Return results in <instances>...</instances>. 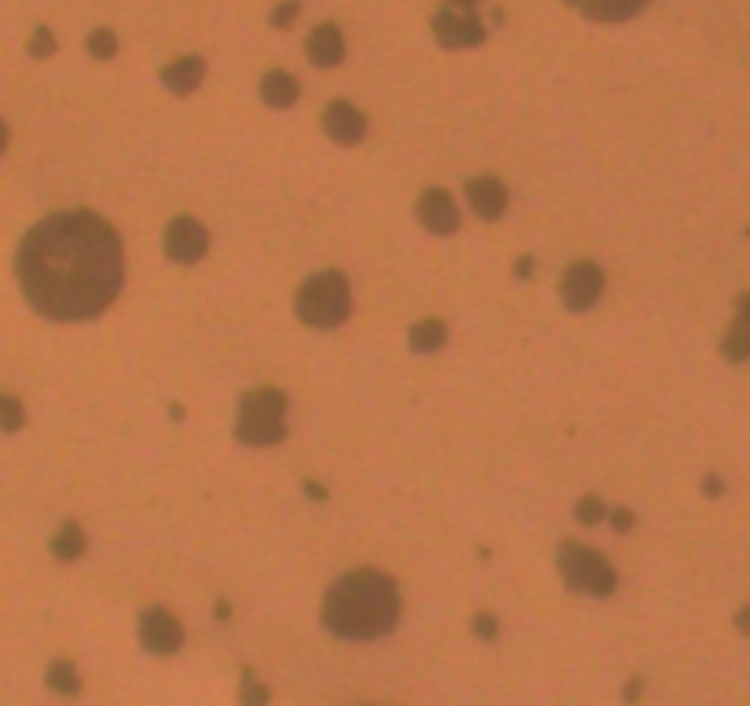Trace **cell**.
<instances>
[{"instance_id":"d590c367","label":"cell","mask_w":750,"mask_h":706,"mask_svg":"<svg viewBox=\"0 0 750 706\" xmlns=\"http://www.w3.org/2000/svg\"><path fill=\"white\" fill-rule=\"evenodd\" d=\"M4 148H8V126L0 122V155H4Z\"/></svg>"},{"instance_id":"ac0fdd59","label":"cell","mask_w":750,"mask_h":706,"mask_svg":"<svg viewBox=\"0 0 750 706\" xmlns=\"http://www.w3.org/2000/svg\"><path fill=\"white\" fill-rule=\"evenodd\" d=\"M445 339H449V328H445L442 320H420L416 328L409 331V346L416 353H434L442 350Z\"/></svg>"},{"instance_id":"277c9868","label":"cell","mask_w":750,"mask_h":706,"mask_svg":"<svg viewBox=\"0 0 750 706\" xmlns=\"http://www.w3.org/2000/svg\"><path fill=\"white\" fill-rule=\"evenodd\" d=\"M284 412H287V398L280 390L273 387L250 390L247 398H243V409H239L236 438L243 445H276L287 431Z\"/></svg>"},{"instance_id":"d6a6232c","label":"cell","mask_w":750,"mask_h":706,"mask_svg":"<svg viewBox=\"0 0 750 706\" xmlns=\"http://www.w3.org/2000/svg\"><path fill=\"white\" fill-rule=\"evenodd\" d=\"M530 273H534V262H530V258H523V262H515V276H519V280H526Z\"/></svg>"},{"instance_id":"4fadbf2b","label":"cell","mask_w":750,"mask_h":706,"mask_svg":"<svg viewBox=\"0 0 750 706\" xmlns=\"http://www.w3.org/2000/svg\"><path fill=\"white\" fill-rule=\"evenodd\" d=\"M570 8H578L581 15H589L596 23H625L648 4V0H567Z\"/></svg>"},{"instance_id":"4316f807","label":"cell","mask_w":750,"mask_h":706,"mask_svg":"<svg viewBox=\"0 0 750 706\" xmlns=\"http://www.w3.org/2000/svg\"><path fill=\"white\" fill-rule=\"evenodd\" d=\"M475 633L482 640H493V637H497V618H493V615H475Z\"/></svg>"},{"instance_id":"cb8c5ba5","label":"cell","mask_w":750,"mask_h":706,"mask_svg":"<svg viewBox=\"0 0 750 706\" xmlns=\"http://www.w3.org/2000/svg\"><path fill=\"white\" fill-rule=\"evenodd\" d=\"M89 52L96 59H111L118 52V41H114L111 30H92L89 34Z\"/></svg>"},{"instance_id":"836d02e7","label":"cell","mask_w":750,"mask_h":706,"mask_svg":"<svg viewBox=\"0 0 750 706\" xmlns=\"http://www.w3.org/2000/svg\"><path fill=\"white\" fill-rule=\"evenodd\" d=\"M306 493L313 497V501H324V497H328V490H324V486H317V482H306Z\"/></svg>"},{"instance_id":"5b68a950","label":"cell","mask_w":750,"mask_h":706,"mask_svg":"<svg viewBox=\"0 0 750 706\" xmlns=\"http://www.w3.org/2000/svg\"><path fill=\"white\" fill-rule=\"evenodd\" d=\"M559 570L574 593H589V596H611L614 585H618V574L600 552L578 545V541H563L559 545Z\"/></svg>"},{"instance_id":"52a82bcc","label":"cell","mask_w":750,"mask_h":706,"mask_svg":"<svg viewBox=\"0 0 750 706\" xmlns=\"http://www.w3.org/2000/svg\"><path fill=\"white\" fill-rule=\"evenodd\" d=\"M137 633H140V644L148 651H155V655H173V651H181V644H184V626L170 611H162V607H151V611L140 615Z\"/></svg>"},{"instance_id":"1f68e13d","label":"cell","mask_w":750,"mask_h":706,"mask_svg":"<svg viewBox=\"0 0 750 706\" xmlns=\"http://www.w3.org/2000/svg\"><path fill=\"white\" fill-rule=\"evenodd\" d=\"M449 8H456V12H475L478 8V0H445Z\"/></svg>"},{"instance_id":"f546056e","label":"cell","mask_w":750,"mask_h":706,"mask_svg":"<svg viewBox=\"0 0 750 706\" xmlns=\"http://www.w3.org/2000/svg\"><path fill=\"white\" fill-rule=\"evenodd\" d=\"M736 629H739V633H743V637H750V604L743 607V611H739V615H736Z\"/></svg>"},{"instance_id":"8992f818","label":"cell","mask_w":750,"mask_h":706,"mask_svg":"<svg viewBox=\"0 0 750 706\" xmlns=\"http://www.w3.org/2000/svg\"><path fill=\"white\" fill-rule=\"evenodd\" d=\"M206 243H210V236H206V228L199 225L195 217H173L170 225H166L162 251H166V258H170V262L192 265L206 254Z\"/></svg>"},{"instance_id":"ffe728a7","label":"cell","mask_w":750,"mask_h":706,"mask_svg":"<svg viewBox=\"0 0 750 706\" xmlns=\"http://www.w3.org/2000/svg\"><path fill=\"white\" fill-rule=\"evenodd\" d=\"M48 688L59 695H78L81 692V677H78V666L70 659H56L48 666Z\"/></svg>"},{"instance_id":"3957f363","label":"cell","mask_w":750,"mask_h":706,"mask_svg":"<svg viewBox=\"0 0 750 706\" xmlns=\"http://www.w3.org/2000/svg\"><path fill=\"white\" fill-rule=\"evenodd\" d=\"M298 317L309 328H339L350 317V280L335 269L306 280L298 291Z\"/></svg>"},{"instance_id":"484cf974","label":"cell","mask_w":750,"mask_h":706,"mask_svg":"<svg viewBox=\"0 0 750 706\" xmlns=\"http://www.w3.org/2000/svg\"><path fill=\"white\" fill-rule=\"evenodd\" d=\"M298 12H302V4H298V0H284L280 8H273V15H269V23H273L276 30H284V26L295 23Z\"/></svg>"},{"instance_id":"d6986e66","label":"cell","mask_w":750,"mask_h":706,"mask_svg":"<svg viewBox=\"0 0 750 706\" xmlns=\"http://www.w3.org/2000/svg\"><path fill=\"white\" fill-rule=\"evenodd\" d=\"M85 545H89V541H85V530H81L78 523H67L52 537V556L63 559V563H74V559L85 556Z\"/></svg>"},{"instance_id":"ba28073f","label":"cell","mask_w":750,"mask_h":706,"mask_svg":"<svg viewBox=\"0 0 750 706\" xmlns=\"http://www.w3.org/2000/svg\"><path fill=\"white\" fill-rule=\"evenodd\" d=\"M431 26H434V37H438L445 48H475L486 41V30H482V23H478V15L475 12H456V8H449V4L434 15Z\"/></svg>"},{"instance_id":"6da1fadb","label":"cell","mask_w":750,"mask_h":706,"mask_svg":"<svg viewBox=\"0 0 750 706\" xmlns=\"http://www.w3.org/2000/svg\"><path fill=\"white\" fill-rule=\"evenodd\" d=\"M19 284L26 302L48 320H92L122 291V243L89 210L56 214L30 228L19 247Z\"/></svg>"},{"instance_id":"30bf717a","label":"cell","mask_w":750,"mask_h":706,"mask_svg":"<svg viewBox=\"0 0 750 706\" xmlns=\"http://www.w3.org/2000/svg\"><path fill=\"white\" fill-rule=\"evenodd\" d=\"M324 133H328L335 144L353 148V144H361L364 133H368V118H364L357 107H350L346 100H335L328 111H324Z\"/></svg>"},{"instance_id":"d4e9b609","label":"cell","mask_w":750,"mask_h":706,"mask_svg":"<svg viewBox=\"0 0 750 706\" xmlns=\"http://www.w3.org/2000/svg\"><path fill=\"white\" fill-rule=\"evenodd\" d=\"M52 52H56V37H52V30H48V26H37L34 41H30V56H34V59H48Z\"/></svg>"},{"instance_id":"7a4b0ae2","label":"cell","mask_w":750,"mask_h":706,"mask_svg":"<svg viewBox=\"0 0 750 706\" xmlns=\"http://www.w3.org/2000/svg\"><path fill=\"white\" fill-rule=\"evenodd\" d=\"M401 615V596L394 578L379 574V570H353L346 578H339L324 596V626L335 637L350 640H375L387 637L390 629L398 626Z\"/></svg>"},{"instance_id":"7c38bea8","label":"cell","mask_w":750,"mask_h":706,"mask_svg":"<svg viewBox=\"0 0 750 706\" xmlns=\"http://www.w3.org/2000/svg\"><path fill=\"white\" fill-rule=\"evenodd\" d=\"M467 203L478 217H500L508 210V188L497 177H471L467 181Z\"/></svg>"},{"instance_id":"f1b7e54d","label":"cell","mask_w":750,"mask_h":706,"mask_svg":"<svg viewBox=\"0 0 750 706\" xmlns=\"http://www.w3.org/2000/svg\"><path fill=\"white\" fill-rule=\"evenodd\" d=\"M640 692H644V681H640V677H629V684H625V703L633 706L640 699Z\"/></svg>"},{"instance_id":"4dcf8cb0","label":"cell","mask_w":750,"mask_h":706,"mask_svg":"<svg viewBox=\"0 0 750 706\" xmlns=\"http://www.w3.org/2000/svg\"><path fill=\"white\" fill-rule=\"evenodd\" d=\"M703 490H706V497H721V490H725V486H721V479H717V475H710V479L703 482Z\"/></svg>"},{"instance_id":"9a60e30c","label":"cell","mask_w":750,"mask_h":706,"mask_svg":"<svg viewBox=\"0 0 750 706\" xmlns=\"http://www.w3.org/2000/svg\"><path fill=\"white\" fill-rule=\"evenodd\" d=\"M721 353L728 361H747L750 357V295H739L736 320L728 324V335L721 342Z\"/></svg>"},{"instance_id":"8fae6325","label":"cell","mask_w":750,"mask_h":706,"mask_svg":"<svg viewBox=\"0 0 750 706\" xmlns=\"http://www.w3.org/2000/svg\"><path fill=\"white\" fill-rule=\"evenodd\" d=\"M420 221L427 225V232H434V236H453L456 228H460V210H456L453 195L442 192V188H434V192L423 195Z\"/></svg>"},{"instance_id":"5bb4252c","label":"cell","mask_w":750,"mask_h":706,"mask_svg":"<svg viewBox=\"0 0 750 706\" xmlns=\"http://www.w3.org/2000/svg\"><path fill=\"white\" fill-rule=\"evenodd\" d=\"M309 59L317 63V67H339L342 56H346V41H342L339 26L335 23H324L317 26L313 34H309Z\"/></svg>"},{"instance_id":"e0dca14e","label":"cell","mask_w":750,"mask_h":706,"mask_svg":"<svg viewBox=\"0 0 750 706\" xmlns=\"http://www.w3.org/2000/svg\"><path fill=\"white\" fill-rule=\"evenodd\" d=\"M262 100L269 103V107H276V111H284V107H291V103L298 100V81L291 78L287 70H273V74H265Z\"/></svg>"},{"instance_id":"2e32d148","label":"cell","mask_w":750,"mask_h":706,"mask_svg":"<svg viewBox=\"0 0 750 706\" xmlns=\"http://www.w3.org/2000/svg\"><path fill=\"white\" fill-rule=\"evenodd\" d=\"M203 74H206L203 59H199V56H184V59H177V63H170V67L162 70V85H166L173 96H188V92L199 89Z\"/></svg>"},{"instance_id":"7402d4cb","label":"cell","mask_w":750,"mask_h":706,"mask_svg":"<svg viewBox=\"0 0 750 706\" xmlns=\"http://www.w3.org/2000/svg\"><path fill=\"white\" fill-rule=\"evenodd\" d=\"M239 699H243V706H269V688H265L262 681H258V673H243V684H239Z\"/></svg>"},{"instance_id":"83f0119b","label":"cell","mask_w":750,"mask_h":706,"mask_svg":"<svg viewBox=\"0 0 750 706\" xmlns=\"http://www.w3.org/2000/svg\"><path fill=\"white\" fill-rule=\"evenodd\" d=\"M611 523H614V530H622V534H629V530H633V512H629V508H614V512H611Z\"/></svg>"},{"instance_id":"e575fe53","label":"cell","mask_w":750,"mask_h":706,"mask_svg":"<svg viewBox=\"0 0 750 706\" xmlns=\"http://www.w3.org/2000/svg\"><path fill=\"white\" fill-rule=\"evenodd\" d=\"M228 615H232V607L225 600H217V622H228Z\"/></svg>"},{"instance_id":"603a6c76","label":"cell","mask_w":750,"mask_h":706,"mask_svg":"<svg viewBox=\"0 0 750 706\" xmlns=\"http://www.w3.org/2000/svg\"><path fill=\"white\" fill-rule=\"evenodd\" d=\"M574 515H578V523L596 526V523H603V519H607V508H603L600 497H581L578 508H574Z\"/></svg>"},{"instance_id":"44dd1931","label":"cell","mask_w":750,"mask_h":706,"mask_svg":"<svg viewBox=\"0 0 750 706\" xmlns=\"http://www.w3.org/2000/svg\"><path fill=\"white\" fill-rule=\"evenodd\" d=\"M26 423V412H23V401L12 398V394H0V431H23Z\"/></svg>"},{"instance_id":"9c48e42d","label":"cell","mask_w":750,"mask_h":706,"mask_svg":"<svg viewBox=\"0 0 750 706\" xmlns=\"http://www.w3.org/2000/svg\"><path fill=\"white\" fill-rule=\"evenodd\" d=\"M603 295V273L596 262H574L563 276V302L567 309L581 313V309H592Z\"/></svg>"}]
</instances>
